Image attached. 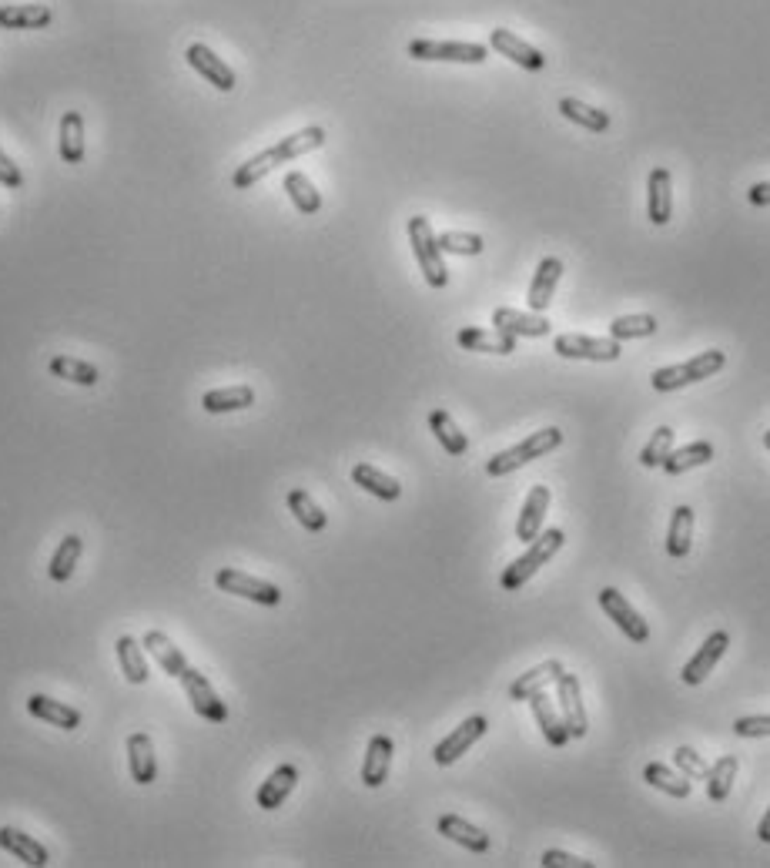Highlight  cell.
<instances>
[{
  "instance_id": "6da1fadb",
  "label": "cell",
  "mask_w": 770,
  "mask_h": 868,
  "mask_svg": "<svg viewBox=\"0 0 770 868\" xmlns=\"http://www.w3.org/2000/svg\"><path fill=\"white\" fill-rule=\"evenodd\" d=\"M560 446H563V433L556 426H546V429H539V433H529L523 443H516V446H509V450L496 453L493 460L486 463V473L489 476H506V473L519 470V466H526L529 460H536V456H546V453L560 450Z\"/></svg>"
},
{
  "instance_id": "7a4b0ae2",
  "label": "cell",
  "mask_w": 770,
  "mask_h": 868,
  "mask_svg": "<svg viewBox=\"0 0 770 868\" xmlns=\"http://www.w3.org/2000/svg\"><path fill=\"white\" fill-rule=\"evenodd\" d=\"M563 540H566V533H563V530H546V533H539V537H536L533 543H529V550L523 553V557H516L513 564L506 567V574L499 577V587L509 590V594H513V590H519L529 577L536 574L539 567L546 564V560H553L556 553L563 550Z\"/></svg>"
},
{
  "instance_id": "3957f363",
  "label": "cell",
  "mask_w": 770,
  "mask_h": 868,
  "mask_svg": "<svg viewBox=\"0 0 770 868\" xmlns=\"http://www.w3.org/2000/svg\"><path fill=\"white\" fill-rule=\"evenodd\" d=\"M724 352L720 349H707V352H697L693 359L680 362V366H663L650 376V383L657 393H673V389H683L690 383H700V379H710L714 372L724 369Z\"/></svg>"
},
{
  "instance_id": "277c9868",
  "label": "cell",
  "mask_w": 770,
  "mask_h": 868,
  "mask_svg": "<svg viewBox=\"0 0 770 868\" xmlns=\"http://www.w3.org/2000/svg\"><path fill=\"white\" fill-rule=\"evenodd\" d=\"M409 242H412V252L419 259V269L426 275V282L432 289H446L449 285V269L442 262V248L436 242V232H432L429 218L426 215H412L409 218Z\"/></svg>"
},
{
  "instance_id": "5b68a950",
  "label": "cell",
  "mask_w": 770,
  "mask_h": 868,
  "mask_svg": "<svg viewBox=\"0 0 770 868\" xmlns=\"http://www.w3.org/2000/svg\"><path fill=\"white\" fill-rule=\"evenodd\" d=\"M409 57L416 61H452V64H483L489 57L486 44H473V41H419L409 44Z\"/></svg>"
},
{
  "instance_id": "8992f818",
  "label": "cell",
  "mask_w": 770,
  "mask_h": 868,
  "mask_svg": "<svg viewBox=\"0 0 770 868\" xmlns=\"http://www.w3.org/2000/svg\"><path fill=\"white\" fill-rule=\"evenodd\" d=\"M215 584H218V590H225V594L245 597V600H252V604H265V607L282 604V590H278L275 584L258 580V577L245 574V570H235V567H221L215 574Z\"/></svg>"
},
{
  "instance_id": "52a82bcc",
  "label": "cell",
  "mask_w": 770,
  "mask_h": 868,
  "mask_svg": "<svg viewBox=\"0 0 770 868\" xmlns=\"http://www.w3.org/2000/svg\"><path fill=\"white\" fill-rule=\"evenodd\" d=\"M486 728H489V721L483 718V714H473V718H466L456 731L446 734V738H442V741L436 744V751H432V758H436V765L446 768V765H452V761H459L469 748H473V744H476L479 738H483Z\"/></svg>"
},
{
  "instance_id": "ba28073f",
  "label": "cell",
  "mask_w": 770,
  "mask_h": 868,
  "mask_svg": "<svg viewBox=\"0 0 770 868\" xmlns=\"http://www.w3.org/2000/svg\"><path fill=\"white\" fill-rule=\"evenodd\" d=\"M600 607L606 610V614H610V620H616V627H620V631L627 634L633 644H643V641H647V637H650L647 620H643V617L637 614V607H633L630 600L623 597L616 587L600 590Z\"/></svg>"
},
{
  "instance_id": "9c48e42d",
  "label": "cell",
  "mask_w": 770,
  "mask_h": 868,
  "mask_svg": "<svg viewBox=\"0 0 770 868\" xmlns=\"http://www.w3.org/2000/svg\"><path fill=\"white\" fill-rule=\"evenodd\" d=\"M181 688H185L188 701H191V708H195L205 721H215V724L228 721V708H225V701L218 698L215 688H211L208 677L201 674V671H195V667H188V671L181 674Z\"/></svg>"
},
{
  "instance_id": "30bf717a",
  "label": "cell",
  "mask_w": 770,
  "mask_h": 868,
  "mask_svg": "<svg viewBox=\"0 0 770 868\" xmlns=\"http://www.w3.org/2000/svg\"><path fill=\"white\" fill-rule=\"evenodd\" d=\"M556 701H560L563 724H566V731H570V738H586V731H590V721H586V708H583L580 677L563 671V677L556 681Z\"/></svg>"
},
{
  "instance_id": "8fae6325",
  "label": "cell",
  "mask_w": 770,
  "mask_h": 868,
  "mask_svg": "<svg viewBox=\"0 0 770 868\" xmlns=\"http://www.w3.org/2000/svg\"><path fill=\"white\" fill-rule=\"evenodd\" d=\"M556 352L566 359H593V362H613L620 359V342L613 336L606 339H593V336H560L553 342Z\"/></svg>"
},
{
  "instance_id": "7c38bea8",
  "label": "cell",
  "mask_w": 770,
  "mask_h": 868,
  "mask_svg": "<svg viewBox=\"0 0 770 868\" xmlns=\"http://www.w3.org/2000/svg\"><path fill=\"white\" fill-rule=\"evenodd\" d=\"M489 47H493V51H499L503 57H509V61L519 64V68H526V71H543V68H546L543 51H536L533 44H526L523 37H516L513 31H506V27H496V31H489Z\"/></svg>"
},
{
  "instance_id": "4fadbf2b",
  "label": "cell",
  "mask_w": 770,
  "mask_h": 868,
  "mask_svg": "<svg viewBox=\"0 0 770 868\" xmlns=\"http://www.w3.org/2000/svg\"><path fill=\"white\" fill-rule=\"evenodd\" d=\"M560 279H563V262L553 259V255H546V259L536 265V275H533L529 292H526L529 312H546V309H550L553 292H556V285H560Z\"/></svg>"
},
{
  "instance_id": "5bb4252c",
  "label": "cell",
  "mask_w": 770,
  "mask_h": 868,
  "mask_svg": "<svg viewBox=\"0 0 770 868\" xmlns=\"http://www.w3.org/2000/svg\"><path fill=\"white\" fill-rule=\"evenodd\" d=\"M493 326L499 332H506V336H526V339H543L550 336V322H546L539 312H519V309H509V305H503V309L493 312Z\"/></svg>"
},
{
  "instance_id": "9a60e30c",
  "label": "cell",
  "mask_w": 770,
  "mask_h": 868,
  "mask_svg": "<svg viewBox=\"0 0 770 868\" xmlns=\"http://www.w3.org/2000/svg\"><path fill=\"white\" fill-rule=\"evenodd\" d=\"M727 647H730V634H727V631H714V634H710L707 641H704V647H697V654H693L690 664L683 667V681H687V684L707 681V674L720 664V657L727 654Z\"/></svg>"
},
{
  "instance_id": "2e32d148",
  "label": "cell",
  "mask_w": 770,
  "mask_h": 868,
  "mask_svg": "<svg viewBox=\"0 0 770 868\" xmlns=\"http://www.w3.org/2000/svg\"><path fill=\"white\" fill-rule=\"evenodd\" d=\"M185 57H188L191 68H195L208 84H215L218 91H231V88H235V71H231L228 64L221 61V57H218L215 51H211V47H205V44H191Z\"/></svg>"
},
{
  "instance_id": "e0dca14e",
  "label": "cell",
  "mask_w": 770,
  "mask_h": 868,
  "mask_svg": "<svg viewBox=\"0 0 770 868\" xmlns=\"http://www.w3.org/2000/svg\"><path fill=\"white\" fill-rule=\"evenodd\" d=\"M546 507H550V490H546V486H533L523 503V513H519V520H516V540L533 543L539 533H543Z\"/></svg>"
},
{
  "instance_id": "ac0fdd59",
  "label": "cell",
  "mask_w": 770,
  "mask_h": 868,
  "mask_svg": "<svg viewBox=\"0 0 770 868\" xmlns=\"http://www.w3.org/2000/svg\"><path fill=\"white\" fill-rule=\"evenodd\" d=\"M0 848H4V852H11L17 862L34 865V868H41V865L51 862L47 848L37 842L34 835H27V832H21V828H11V825L0 828Z\"/></svg>"
},
{
  "instance_id": "d6986e66",
  "label": "cell",
  "mask_w": 770,
  "mask_h": 868,
  "mask_svg": "<svg viewBox=\"0 0 770 868\" xmlns=\"http://www.w3.org/2000/svg\"><path fill=\"white\" fill-rule=\"evenodd\" d=\"M27 711H31L37 721H47L61 731L81 728V711H74L71 704H64V701L47 698V694H31V698H27Z\"/></svg>"
},
{
  "instance_id": "ffe728a7",
  "label": "cell",
  "mask_w": 770,
  "mask_h": 868,
  "mask_svg": "<svg viewBox=\"0 0 770 868\" xmlns=\"http://www.w3.org/2000/svg\"><path fill=\"white\" fill-rule=\"evenodd\" d=\"M298 785V768L295 765H278L272 775H268L262 781V788H258V808H265V812H275V808H282V801L292 795Z\"/></svg>"
},
{
  "instance_id": "44dd1931",
  "label": "cell",
  "mask_w": 770,
  "mask_h": 868,
  "mask_svg": "<svg viewBox=\"0 0 770 868\" xmlns=\"http://www.w3.org/2000/svg\"><path fill=\"white\" fill-rule=\"evenodd\" d=\"M563 677V664L560 661H543L539 667H533V671L519 674L513 681V688H509V701H529L533 694L546 691L550 684H556Z\"/></svg>"
},
{
  "instance_id": "7402d4cb",
  "label": "cell",
  "mask_w": 770,
  "mask_h": 868,
  "mask_svg": "<svg viewBox=\"0 0 770 868\" xmlns=\"http://www.w3.org/2000/svg\"><path fill=\"white\" fill-rule=\"evenodd\" d=\"M650 195H647V218L653 225H667L673 218V181L667 168L650 171Z\"/></svg>"
},
{
  "instance_id": "603a6c76",
  "label": "cell",
  "mask_w": 770,
  "mask_h": 868,
  "mask_svg": "<svg viewBox=\"0 0 770 868\" xmlns=\"http://www.w3.org/2000/svg\"><path fill=\"white\" fill-rule=\"evenodd\" d=\"M392 738H385V734H375V738L369 741V748H365V761H362V781L369 788H379L385 785V778H389V768H392Z\"/></svg>"
},
{
  "instance_id": "cb8c5ba5",
  "label": "cell",
  "mask_w": 770,
  "mask_h": 868,
  "mask_svg": "<svg viewBox=\"0 0 770 868\" xmlns=\"http://www.w3.org/2000/svg\"><path fill=\"white\" fill-rule=\"evenodd\" d=\"M128 768L134 785H151L158 778V761H154V744L144 731L128 738Z\"/></svg>"
},
{
  "instance_id": "d4e9b609",
  "label": "cell",
  "mask_w": 770,
  "mask_h": 868,
  "mask_svg": "<svg viewBox=\"0 0 770 868\" xmlns=\"http://www.w3.org/2000/svg\"><path fill=\"white\" fill-rule=\"evenodd\" d=\"M456 342L462 349L469 352H493V356H509V352H516V336H506V332L499 329H459Z\"/></svg>"
},
{
  "instance_id": "484cf974",
  "label": "cell",
  "mask_w": 770,
  "mask_h": 868,
  "mask_svg": "<svg viewBox=\"0 0 770 868\" xmlns=\"http://www.w3.org/2000/svg\"><path fill=\"white\" fill-rule=\"evenodd\" d=\"M51 7L44 4H4L0 7V27L7 31H37L51 24Z\"/></svg>"
},
{
  "instance_id": "4316f807",
  "label": "cell",
  "mask_w": 770,
  "mask_h": 868,
  "mask_svg": "<svg viewBox=\"0 0 770 868\" xmlns=\"http://www.w3.org/2000/svg\"><path fill=\"white\" fill-rule=\"evenodd\" d=\"M529 704H533V714H536L539 728H543V734H546V741H550L553 748H563V744L570 741V731H566L563 714L556 711V704H553L550 694L539 691V694H533V698H529Z\"/></svg>"
},
{
  "instance_id": "83f0119b",
  "label": "cell",
  "mask_w": 770,
  "mask_h": 868,
  "mask_svg": "<svg viewBox=\"0 0 770 868\" xmlns=\"http://www.w3.org/2000/svg\"><path fill=\"white\" fill-rule=\"evenodd\" d=\"M439 835H446L449 842L469 848V852H476V855H483L489 848V835L483 832V828H476L473 822H466V818H459V815H442Z\"/></svg>"
},
{
  "instance_id": "f1b7e54d",
  "label": "cell",
  "mask_w": 770,
  "mask_h": 868,
  "mask_svg": "<svg viewBox=\"0 0 770 868\" xmlns=\"http://www.w3.org/2000/svg\"><path fill=\"white\" fill-rule=\"evenodd\" d=\"M352 483L355 486H362L365 493H372V496H379V500H399L402 496V486H399V480L396 476H389V473H382V470H375L372 463H355L352 466Z\"/></svg>"
},
{
  "instance_id": "f546056e",
  "label": "cell",
  "mask_w": 770,
  "mask_h": 868,
  "mask_svg": "<svg viewBox=\"0 0 770 868\" xmlns=\"http://www.w3.org/2000/svg\"><path fill=\"white\" fill-rule=\"evenodd\" d=\"M144 651H148L154 661L161 664V671L165 674H171V677H178L181 681V674L188 671V661H185V654L178 651L175 644L168 641V634H161V631H148L144 634Z\"/></svg>"
},
{
  "instance_id": "4dcf8cb0",
  "label": "cell",
  "mask_w": 770,
  "mask_h": 868,
  "mask_svg": "<svg viewBox=\"0 0 770 868\" xmlns=\"http://www.w3.org/2000/svg\"><path fill=\"white\" fill-rule=\"evenodd\" d=\"M255 403V389L252 386H225V389H211V393L201 396V406L205 413H238V409H248Z\"/></svg>"
},
{
  "instance_id": "1f68e13d",
  "label": "cell",
  "mask_w": 770,
  "mask_h": 868,
  "mask_svg": "<svg viewBox=\"0 0 770 868\" xmlns=\"http://www.w3.org/2000/svg\"><path fill=\"white\" fill-rule=\"evenodd\" d=\"M429 429L436 433L439 446H442V450H446L449 456H462V453L469 450L466 433H462V429L456 426V419H452L446 409H432V413H429Z\"/></svg>"
},
{
  "instance_id": "d6a6232c",
  "label": "cell",
  "mask_w": 770,
  "mask_h": 868,
  "mask_svg": "<svg viewBox=\"0 0 770 868\" xmlns=\"http://www.w3.org/2000/svg\"><path fill=\"white\" fill-rule=\"evenodd\" d=\"M278 165H282V155H278L275 145H272V148H265L262 155L248 158L245 165H238V171H235V175H231V185H235L238 192H245V188L258 185V181H262V178L268 175V171H275Z\"/></svg>"
},
{
  "instance_id": "836d02e7",
  "label": "cell",
  "mask_w": 770,
  "mask_h": 868,
  "mask_svg": "<svg viewBox=\"0 0 770 868\" xmlns=\"http://www.w3.org/2000/svg\"><path fill=\"white\" fill-rule=\"evenodd\" d=\"M560 111L566 121L580 124V128L593 131V135H603V131H610V114L600 111V108H590V104L576 101V98H560Z\"/></svg>"
},
{
  "instance_id": "e575fe53",
  "label": "cell",
  "mask_w": 770,
  "mask_h": 868,
  "mask_svg": "<svg viewBox=\"0 0 770 868\" xmlns=\"http://www.w3.org/2000/svg\"><path fill=\"white\" fill-rule=\"evenodd\" d=\"M61 158L67 165L84 161V118L77 111H64L61 118Z\"/></svg>"
},
{
  "instance_id": "d590c367",
  "label": "cell",
  "mask_w": 770,
  "mask_h": 868,
  "mask_svg": "<svg viewBox=\"0 0 770 868\" xmlns=\"http://www.w3.org/2000/svg\"><path fill=\"white\" fill-rule=\"evenodd\" d=\"M47 369H51V376L67 379V383H74V386H98V379H101L98 366H91V362H84V359H74V356H54Z\"/></svg>"
},
{
  "instance_id": "8d00e7d4",
  "label": "cell",
  "mask_w": 770,
  "mask_h": 868,
  "mask_svg": "<svg viewBox=\"0 0 770 868\" xmlns=\"http://www.w3.org/2000/svg\"><path fill=\"white\" fill-rule=\"evenodd\" d=\"M81 547H84V543H81V537H77V533H67V537L57 543L51 564H47V574H51V580H57V584L71 580L77 560H81Z\"/></svg>"
},
{
  "instance_id": "74e56055",
  "label": "cell",
  "mask_w": 770,
  "mask_h": 868,
  "mask_svg": "<svg viewBox=\"0 0 770 868\" xmlns=\"http://www.w3.org/2000/svg\"><path fill=\"white\" fill-rule=\"evenodd\" d=\"M118 661H121V671H124V681L131 684H144L148 681V661H144V644H138L134 637H118Z\"/></svg>"
},
{
  "instance_id": "f35d334b",
  "label": "cell",
  "mask_w": 770,
  "mask_h": 868,
  "mask_svg": "<svg viewBox=\"0 0 770 868\" xmlns=\"http://www.w3.org/2000/svg\"><path fill=\"white\" fill-rule=\"evenodd\" d=\"M693 543V510L690 507H677L670 517V530H667V553L673 560L687 557Z\"/></svg>"
},
{
  "instance_id": "ab89813d",
  "label": "cell",
  "mask_w": 770,
  "mask_h": 868,
  "mask_svg": "<svg viewBox=\"0 0 770 868\" xmlns=\"http://www.w3.org/2000/svg\"><path fill=\"white\" fill-rule=\"evenodd\" d=\"M714 460V443H690L683 446V450H670L667 460H663V470H667L670 476H680L693 470V466H704Z\"/></svg>"
},
{
  "instance_id": "60d3db41",
  "label": "cell",
  "mask_w": 770,
  "mask_h": 868,
  "mask_svg": "<svg viewBox=\"0 0 770 868\" xmlns=\"http://www.w3.org/2000/svg\"><path fill=\"white\" fill-rule=\"evenodd\" d=\"M322 145H325V131L319 128V124H312V128H302V131H295V135L282 138L275 145V151L282 155V165H285V161L302 158V155H308V151H315Z\"/></svg>"
},
{
  "instance_id": "b9f144b4",
  "label": "cell",
  "mask_w": 770,
  "mask_h": 868,
  "mask_svg": "<svg viewBox=\"0 0 770 868\" xmlns=\"http://www.w3.org/2000/svg\"><path fill=\"white\" fill-rule=\"evenodd\" d=\"M285 192H288L292 205L302 215H315L322 208V195L315 192V185L308 181V175H302V171H288V175H285Z\"/></svg>"
},
{
  "instance_id": "7bdbcfd3",
  "label": "cell",
  "mask_w": 770,
  "mask_h": 868,
  "mask_svg": "<svg viewBox=\"0 0 770 868\" xmlns=\"http://www.w3.org/2000/svg\"><path fill=\"white\" fill-rule=\"evenodd\" d=\"M643 781H650L653 788H660L663 795H670V798H687L690 795L687 775H677V771H670L667 765H660V761H653V765L643 768Z\"/></svg>"
},
{
  "instance_id": "ee69618b",
  "label": "cell",
  "mask_w": 770,
  "mask_h": 868,
  "mask_svg": "<svg viewBox=\"0 0 770 868\" xmlns=\"http://www.w3.org/2000/svg\"><path fill=\"white\" fill-rule=\"evenodd\" d=\"M288 510H292L295 520L302 523L305 530H312V533L325 530V523H329V517L322 513V507H319V503H315L305 490H292V493H288Z\"/></svg>"
},
{
  "instance_id": "f6af8a7d",
  "label": "cell",
  "mask_w": 770,
  "mask_h": 868,
  "mask_svg": "<svg viewBox=\"0 0 770 868\" xmlns=\"http://www.w3.org/2000/svg\"><path fill=\"white\" fill-rule=\"evenodd\" d=\"M734 778H737V758L734 755H724L717 761L714 768L707 771V795L710 801H727L730 788H734Z\"/></svg>"
},
{
  "instance_id": "bcb514c9",
  "label": "cell",
  "mask_w": 770,
  "mask_h": 868,
  "mask_svg": "<svg viewBox=\"0 0 770 868\" xmlns=\"http://www.w3.org/2000/svg\"><path fill=\"white\" fill-rule=\"evenodd\" d=\"M657 332V319L653 316H620L610 322V336L616 342H627V339H647Z\"/></svg>"
},
{
  "instance_id": "7dc6e473",
  "label": "cell",
  "mask_w": 770,
  "mask_h": 868,
  "mask_svg": "<svg viewBox=\"0 0 770 868\" xmlns=\"http://www.w3.org/2000/svg\"><path fill=\"white\" fill-rule=\"evenodd\" d=\"M673 429L670 426H660L657 433L650 436V443L643 446V453H640V463L647 466V470H653V466H663V460H667V453L673 450Z\"/></svg>"
},
{
  "instance_id": "c3c4849f",
  "label": "cell",
  "mask_w": 770,
  "mask_h": 868,
  "mask_svg": "<svg viewBox=\"0 0 770 868\" xmlns=\"http://www.w3.org/2000/svg\"><path fill=\"white\" fill-rule=\"evenodd\" d=\"M436 242L446 255H479L486 248L483 238L473 232H442L436 235Z\"/></svg>"
},
{
  "instance_id": "681fc988",
  "label": "cell",
  "mask_w": 770,
  "mask_h": 868,
  "mask_svg": "<svg viewBox=\"0 0 770 868\" xmlns=\"http://www.w3.org/2000/svg\"><path fill=\"white\" fill-rule=\"evenodd\" d=\"M673 761H677V768L683 771L687 778H707V761L697 755L693 748H677L673 751Z\"/></svg>"
},
{
  "instance_id": "f907efd6",
  "label": "cell",
  "mask_w": 770,
  "mask_h": 868,
  "mask_svg": "<svg viewBox=\"0 0 770 868\" xmlns=\"http://www.w3.org/2000/svg\"><path fill=\"white\" fill-rule=\"evenodd\" d=\"M740 738H770V714H750L734 724Z\"/></svg>"
},
{
  "instance_id": "816d5d0a",
  "label": "cell",
  "mask_w": 770,
  "mask_h": 868,
  "mask_svg": "<svg viewBox=\"0 0 770 868\" xmlns=\"http://www.w3.org/2000/svg\"><path fill=\"white\" fill-rule=\"evenodd\" d=\"M543 865H546V868H593L590 858L560 852V848H550V852H543Z\"/></svg>"
},
{
  "instance_id": "f5cc1de1",
  "label": "cell",
  "mask_w": 770,
  "mask_h": 868,
  "mask_svg": "<svg viewBox=\"0 0 770 868\" xmlns=\"http://www.w3.org/2000/svg\"><path fill=\"white\" fill-rule=\"evenodd\" d=\"M0 185H4V188H14V192H17V188L24 185V175H21V168H17L14 161L4 155V151H0Z\"/></svg>"
},
{
  "instance_id": "db71d44e",
  "label": "cell",
  "mask_w": 770,
  "mask_h": 868,
  "mask_svg": "<svg viewBox=\"0 0 770 868\" xmlns=\"http://www.w3.org/2000/svg\"><path fill=\"white\" fill-rule=\"evenodd\" d=\"M747 202H750V205H757V208H767V205H770V181H760V185H750Z\"/></svg>"
},
{
  "instance_id": "11a10c76",
  "label": "cell",
  "mask_w": 770,
  "mask_h": 868,
  "mask_svg": "<svg viewBox=\"0 0 770 868\" xmlns=\"http://www.w3.org/2000/svg\"><path fill=\"white\" fill-rule=\"evenodd\" d=\"M757 835H760V842H767V845H770V808H767V815L760 818V825H757Z\"/></svg>"
},
{
  "instance_id": "9f6ffc18",
  "label": "cell",
  "mask_w": 770,
  "mask_h": 868,
  "mask_svg": "<svg viewBox=\"0 0 770 868\" xmlns=\"http://www.w3.org/2000/svg\"><path fill=\"white\" fill-rule=\"evenodd\" d=\"M764 446H767V450H770V429H767V433H764Z\"/></svg>"
}]
</instances>
